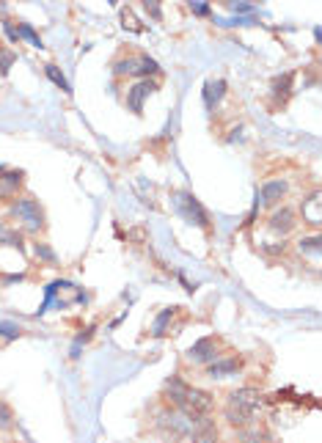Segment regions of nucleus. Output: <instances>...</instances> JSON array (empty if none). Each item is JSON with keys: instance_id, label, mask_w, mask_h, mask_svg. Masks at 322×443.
<instances>
[{"instance_id": "nucleus-1", "label": "nucleus", "mask_w": 322, "mask_h": 443, "mask_svg": "<svg viewBox=\"0 0 322 443\" xmlns=\"http://www.w3.org/2000/svg\"><path fill=\"white\" fill-rule=\"evenodd\" d=\"M165 394H168L171 405H173L179 413H185L187 419H201V416H207V413L212 410V405H215L207 391L187 385L182 377H171V380L165 383Z\"/></svg>"}, {"instance_id": "nucleus-2", "label": "nucleus", "mask_w": 322, "mask_h": 443, "mask_svg": "<svg viewBox=\"0 0 322 443\" xmlns=\"http://www.w3.org/2000/svg\"><path fill=\"white\" fill-rule=\"evenodd\" d=\"M262 408V394L256 388H237L226 399V419L235 427H248Z\"/></svg>"}, {"instance_id": "nucleus-3", "label": "nucleus", "mask_w": 322, "mask_h": 443, "mask_svg": "<svg viewBox=\"0 0 322 443\" xmlns=\"http://www.w3.org/2000/svg\"><path fill=\"white\" fill-rule=\"evenodd\" d=\"M11 215L25 226V231H39V228H44V212H42L39 201L31 199V196L17 199V204L11 207Z\"/></svg>"}, {"instance_id": "nucleus-4", "label": "nucleus", "mask_w": 322, "mask_h": 443, "mask_svg": "<svg viewBox=\"0 0 322 443\" xmlns=\"http://www.w3.org/2000/svg\"><path fill=\"white\" fill-rule=\"evenodd\" d=\"M113 72L116 74H135V77H141V74H158L160 72V67H158V61H155V58H149V56H130V58L116 61Z\"/></svg>"}, {"instance_id": "nucleus-5", "label": "nucleus", "mask_w": 322, "mask_h": 443, "mask_svg": "<svg viewBox=\"0 0 322 443\" xmlns=\"http://www.w3.org/2000/svg\"><path fill=\"white\" fill-rule=\"evenodd\" d=\"M176 210L187 218L190 223H196V226H207V212H204V207L198 204V199L193 196V193H187V190H182V193H176Z\"/></svg>"}, {"instance_id": "nucleus-6", "label": "nucleus", "mask_w": 322, "mask_h": 443, "mask_svg": "<svg viewBox=\"0 0 322 443\" xmlns=\"http://www.w3.org/2000/svg\"><path fill=\"white\" fill-rule=\"evenodd\" d=\"M187 438L193 443H218V430L210 419H193L190 421V430H187Z\"/></svg>"}, {"instance_id": "nucleus-7", "label": "nucleus", "mask_w": 322, "mask_h": 443, "mask_svg": "<svg viewBox=\"0 0 322 443\" xmlns=\"http://www.w3.org/2000/svg\"><path fill=\"white\" fill-rule=\"evenodd\" d=\"M155 91H158V83H152V80L135 83V85L127 91V105H130V110H133V113H141V110H144V99L152 97Z\"/></svg>"}, {"instance_id": "nucleus-8", "label": "nucleus", "mask_w": 322, "mask_h": 443, "mask_svg": "<svg viewBox=\"0 0 322 443\" xmlns=\"http://www.w3.org/2000/svg\"><path fill=\"white\" fill-rule=\"evenodd\" d=\"M187 358L193 361V364H212V361H218V356H215V339H198L190 350H187Z\"/></svg>"}, {"instance_id": "nucleus-9", "label": "nucleus", "mask_w": 322, "mask_h": 443, "mask_svg": "<svg viewBox=\"0 0 322 443\" xmlns=\"http://www.w3.org/2000/svg\"><path fill=\"white\" fill-rule=\"evenodd\" d=\"M292 228H295V212H292L289 207H281V210L273 212V218H270V231H276V234H289Z\"/></svg>"}, {"instance_id": "nucleus-10", "label": "nucleus", "mask_w": 322, "mask_h": 443, "mask_svg": "<svg viewBox=\"0 0 322 443\" xmlns=\"http://www.w3.org/2000/svg\"><path fill=\"white\" fill-rule=\"evenodd\" d=\"M287 196V182L284 179H270L262 185V204H278Z\"/></svg>"}, {"instance_id": "nucleus-11", "label": "nucleus", "mask_w": 322, "mask_h": 443, "mask_svg": "<svg viewBox=\"0 0 322 443\" xmlns=\"http://www.w3.org/2000/svg\"><path fill=\"white\" fill-rule=\"evenodd\" d=\"M300 212H303V221L312 223V226H320L322 221V201H320V193H312L306 201H303V207H300Z\"/></svg>"}, {"instance_id": "nucleus-12", "label": "nucleus", "mask_w": 322, "mask_h": 443, "mask_svg": "<svg viewBox=\"0 0 322 443\" xmlns=\"http://www.w3.org/2000/svg\"><path fill=\"white\" fill-rule=\"evenodd\" d=\"M223 91H226V83H223V80H210V83L204 85V105H207V110H212V108L223 99Z\"/></svg>"}, {"instance_id": "nucleus-13", "label": "nucleus", "mask_w": 322, "mask_h": 443, "mask_svg": "<svg viewBox=\"0 0 322 443\" xmlns=\"http://www.w3.org/2000/svg\"><path fill=\"white\" fill-rule=\"evenodd\" d=\"M19 185H22L19 171H0V199H8L11 193H17Z\"/></svg>"}, {"instance_id": "nucleus-14", "label": "nucleus", "mask_w": 322, "mask_h": 443, "mask_svg": "<svg viewBox=\"0 0 322 443\" xmlns=\"http://www.w3.org/2000/svg\"><path fill=\"white\" fill-rule=\"evenodd\" d=\"M237 369H240V358L229 356V358H221V361L210 364V377H226V374H232V371Z\"/></svg>"}, {"instance_id": "nucleus-15", "label": "nucleus", "mask_w": 322, "mask_h": 443, "mask_svg": "<svg viewBox=\"0 0 322 443\" xmlns=\"http://www.w3.org/2000/svg\"><path fill=\"white\" fill-rule=\"evenodd\" d=\"M0 245H11V248H22V237H19V231H14V228H8L6 223L0 221Z\"/></svg>"}, {"instance_id": "nucleus-16", "label": "nucleus", "mask_w": 322, "mask_h": 443, "mask_svg": "<svg viewBox=\"0 0 322 443\" xmlns=\"http://www.w3.org/2000/svg\"><path fill=\"white\" fill-rule=\"evenodd\" d=\"M17 39H28L33 47H39V50H42V39H39V33H36L31 25H25V22H19V25H17Z\"/></svg>"}, {"instance_id": "nucleus-17", "label": "nucleus", "mask_w": 322, "mask_h": 443, "mask_svg": "<svg viewBox=\"0 0 322 443\" xmlns=\"http://www.w3.org/2000/svg\"><path fill=\"white\" fill-rule=\"evenodd\" d=\"M11 427H14V410H11L8 402L0 399V433H3V430H11Z\"/></svg>"}, {"instance_id": "nucleus-18", "label": "nucleus", "mask_w": 322, "mask_h": 443, "mask_svg": "<svg viewBox=\"0 0 322 443\" xmlns=\"http://www.w3.org/2000/svg\"><path fill=\"white\" fill-rule=\"evenodd\" d=\"M44 72H47V77L61 88V91H67V94H72V88H69V83H67V77L58 72V67H44Z\"/></svg>"}, {"instance_id": "nucleus-19", "label": "nucleus", "mask_w": 322, "mask_h": 443, "mask_svg": "<svg viewBox=\"0 0 322 443\" xmlns=\"http://www.w3.org/2000/svg\"><path fill=\"white\" fill-rule=\"evenodd\" d=\"M176 314V308H165L160 317H158V322H155V328H152V333L155 336H162V331H165V325H168V319Z\"/></svg>"}, {"instance_id": "nucleus-20", "label": "nucleus", "mask_w": 322, "mask_h": 443, "mask_svg": "<svg viewBox=\"0 0 322 443\" xmlns=\"http://www.w3.org/2000/svg\"><path fill=\"white\" fill-rule=\"evenodd\" d=\"M17 61V56L11 50H0V74H6L11 69V64Z\"/></svg>"}, {"instance_id": "nucleus-21", "label": "nucleus", "mask_w": 322, "mask_h": 443, "mask_svg": "<svg viewBox=\"0 0 322 443\" xmlns=\"http://www.w3.org/2000/svg\"><path fill=\"white\" fill-rule=\"evenodd\" d=\"M289 83H292V74H284V80H276V94L287 97L289 94Z\"/></svg>"}, {"instance_id": "nucleus-22", "label": "nucleus", "mask_w": 322, "mask_h": 443, "mask_svg": "<svg viewBox=\"0 0 322 443\" xmlns=\"http://www.w3.org/2000/svg\"><path fill=\"white\" fill-rule=\"evenodd\" d=\"M0 336H6V339H17V336H19V328H17V325H11V322H0Z\"/></svg>"}, {"instance_id": "nucleus-23", "label": "nucleus", "mask_w": 322, "mask_h": 443, "mask_svg": "<svg viewBox=\"0 0 322 443\" xmlns=\"http://www.w3.org/2000/svg\"><path fill=\"white\" fill-rule=\"evenodd\" d=\"M300 251H312V253H317V251H320V237H312V240H300Z\"/></svg>"}, {"instance_id": "nucleus-24", "label": "nucleus", "mask_w": 322, "mask_h": 443, "mask_svg": "<svg viewBox=\"0 0 322 443\" xmlns=\"http://www.w3.org/2000/svg\"><path fill=\"white\" fill-rule=\"evenodd\" d=\"M121 19H124V28H130V31H141V25L135 22V17H133L130 11H121Z\"/></svg>"}, {"instance_id": "nucleus-25", "label": "nucleus", "mask_w": 322, "mask_h": 443, "mask_svg": "<svg viewBox=\"0 0 322 443\" xmlns=\"http://www.w3.org/2000/svg\"><path fill=\"white\" fill-rule=\"evenodd\" d=\"M245 443H270V438L253 430V433H248V435H245Z\"/></svg>"}, {"instance_id": "nucleus-26", "label": "nucleus", "mask_w": 322, "mask_h": 443, "mask_svg": "<svg viewBox=\"0 0 322 443\" xmlns=\"http://www.w3.org/2000/svg\"><path fill=\"white\" fill-rule=\"evenodd\" d=\"M190 8H193L196 14H201V17H204V14H210V6H207L204 0H196V3H190Z\"/></svg>"}, {"instance_id": "nucleus-27", "label": "nucleus", "mask_w": 322, "mask_h": 443, "mask_svg": "<svg viewBox=\"0 0 322 443\" xmlns=\"http://www.w3.org/2000/svg\"><path fill=\"white\" fill-rule=\"evenodd\" d=\"M232 11H240V14H251V11H256V6H251V3H232Z\"/></svg>"}, {"instance_id": "nucleus-28", "label": "nucleus", "mask_w": 322, "mask_h": 443, "mask_svg": "<svg viewBox=\"0 0 322 443\" xmlns=\"http://www.w3.org/2000/svg\"><path fill=\"white\" fill-rule=\"evenodd\" d=\"M3 28H6V36H8L11 42H19V39H17V28H14V22H3Z\"/></svg>"}, {"instance_id": "nucleus-29", "label": "nucleus", "mask_w": 322, "mask_h": 443, "mask_svg": "<svg viewBox=\"0 0 322 443\" xmlns=\"http://www.w3.org/2000/svg\"><path fill=\"white\" fill-rule=\"evenodd\" d=\"M146 11H149V14H152V17H155V19H160V6H158V3H155V0H152V3H149V0H146Z\"/></svg>"}, {"instance_id": "nucleus-30", "label": "nucleus", "mask_w": 322, "mask_h": 443, "mask_svg": "<svg viewBox=\"0 0 322 443\" xmlns=\"http://www.w3.org/2000/svg\"><path fill=\"white\" fill-rule=\"evenodd\" d=\"M36 253H39V256H44V259H53V253H50V251H47V248H42V245H39V248H36Z\"/></svg>"}]
</instances>
